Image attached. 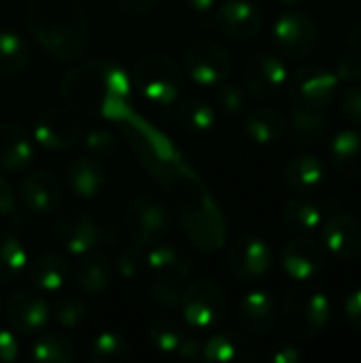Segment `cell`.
Here are the masks:
<instances>
[{"label":"cell","instance_id":"6da1fadb","mask_svg":"<svg viewBox=\"0 0 361 363\" xmlns=\"http://www.w3.org/2000/svg\"><path fill=\"white\" fill-rule=\"evenodd\" d=\"M60 91L74 113L121 117L130 102L132 79L119 64L94 57L70 68L60 83Z\"/></svg>","mask_w":361,"mask_h":363},{"label":"cell","instance_id":"7a4b0ae2","mask_svg":"<svg viewBox=\"0 0 361 363\" xmlns=\"http://www.w3.org/2000/svg\"><path fill=\"white\" fill-rule=\"evenodd\" d=\"M26 23L36 45L57 62H74L89 47V19L81 0H28Z\"/></svg>","mask_w":361,"mask_h":363},{"label":"cell","instance_id":"3957f363","mask_svg":"<svg viewBox=\"0 0 361 363\" xmlns=\"http://www.w3.org/2000/svg\"><path fill=\"white\" fill-rule=\"evenodd\" d=\"M332 319V302L317 287H296L285 296L283 323L298 340H313L323 334Z\"/></svg>","mask_w":361,"mask_h":363},{"label":"cell","instance_id":"277c9868","mask_svg":"<svg viewBox=\"0 0 361 363\" xmlns=\"http://www.w3.org/2000/svg\"><path fill=\"white\" fill-rule=\"evenodd\" d=\"M183 68L164 53H147L136 66L132 81L140 96L157 106L172 104L183 89Z\"/></svg>","mask_w":361,"mask_h":363},{"label":"cell","instance_id":"5b68a950","mask_svg":"<svg viewBox=\"0 0 361 363\" xmlns=\"http://www.w3.org/2000/svg\"><path fill=\"white\" fill-rule=\"evenodd\" d=\"M179 308L191 330L209 332L215 330L226 317V294L215 281L198 279L183 287Z\"/></svg>","mask_w":361,"mask_h":363},{"label":"cell","instance_id":"8992f818","mask_svg":"<svg viewBox=\"0 0 361 363\" xmlns=\"http://www.w3.org/2000/svg\"><path fill=\"white\" fill-rule=\"evenodd\" d=\"M123 230L132 242L151 247L170 230V213L164 202L151 194L136 196L123 213Z\"/></svg>","mask_w":361,"mask_h":363},{"label":"cell","instance_id":"52a82bcc","mask_svg":"<svg viewBox=\"0 0 361 363\" xmlns=\"http://www.w3.org/2000/svg\"><path fill=\"white\" fill-rule=\"evenodd\" d=\"M338 79L334 70L319 64H306L287 77V94L294 106L321 108L326 111L338 91Z\"/></svg>","mask_w":361,"mask_h":363},{"label":"cell","instance_id":"ba28073f","mask_svg":"<svg viewBox=\"0 0 361 363\" xmlns=\"http://www.w3.org/2000/svg\"><path fill=\"white\" fill-rule=\"evenodd\" d=\"M272 43L277 51L289 60L309 57L319 47V28L311 15L287 11L272 26Z\"/></svg>","mask_w":361,"mask_h":363},{"label":"cell","instance_id":"9c48e42d","mask_svg":"<svg viewBox=\"0 0 361 363\" xmlns=\"http://www.w3.org/2000/svg\"><path fill=\"white\" fill-rule=\"evenodd\" d=\"M183 72L202 87H217L230 77L232 57L215 40H196L183 53Z\"/></svg>","mask_w":361,"mask_h":363},{"label":"cell","instance_id":"30bf717a","mask_svg":"<svg viewBox=\"0 0 361 363\" xmlns=\"http://www.w3.org/2000/svg\"><path fill=\"white\" fill-rule=\"evenodd\" d=\"M81 134V121L72 108H45L34 119V140L47 151H68Z\"/></svg>","mask_w":361,"mask_h":363},{"label":"cell","instance_id":"8fae6325","mask_svg":"<svg viewBox=\"0 0 361 363\" xmlns=\"http://www.w3.org/2000/svg\"><path fill=\"white\" fill-rule=\"evenodd\" d=\"M4 311L9 325L23 336H38L51 323V304L45 294L36 289L15 291L6 300Z\"/></svg>","mask_w":361,"mask_h":363},{"label":"cell","instance_id":"7c38bea8","mask_svg":"<svg viewBox=\"0 0 361 363\" xmlns=\"http://www.w3.org/2000/svg\"><path fill=\"white\" fill-rule=\"evenodd\" d=\"M53 236L66 253L79 257L89 251H96L106 238V232L91 215L74 211L62 215L53 223Z\"/></svg>","mask_w":361,"mask_h":363},{"label":"cell","instance_id":"4fadbf2b","mask_svg":"<svg viewBox=\"0 0 361 363\" xmlns=\"http://www.w3.org/2000/svg\"><path fill=\"white\" fill-rule=\"evenodd\" d=\"M272 251L257 236H240L228 253V268L240 283H257L272 270Z\"/></svg>","mask_w":361,"mask_h":363},{"label":"cell","instance_id":"5bb4252c","mask_svg":"<svg viewBox=\"0 0 361 363\" xmlns=\"http://www.w3.org/2000/svg\"><path fill=\"white\" fill-rule=\"evenodd\" d=\"M287 66L274 53H257L245 64V91L255 100H272L287 85Z\"/></svg>","mask_w":361,"mask_h":363},{"label":"cell","instance_id":"9a60e30c","mask_svg":"<svg viewBox=\"0 0 361 363\" xmlns=\"http://www.w3.org/2000/svg\"><path fill=\"white\" fill-rule=\"evenodd\" d=\"M215 28L232 40H251L260 34L264 17L251 0H226L215 6Z\"/></svg>","mask_w":361,"mask_h":363},{"label":"cell","instance_id":"2e32d148","mask_svg":"<svg viewBox=\"0 0 361 363\" xmlns=\"http://www.w3.org/2000/svg\"><path fill=\"white\" fill-rule=\"evenodd\" d=\"M326 253L338 262H353L361 255V221L349 213H336L319 225Z\"/></svg>","mask_w":361,"mask_h":363},{"label":"cell","instance_id":"e0dca14e","mask_svg":"<svg viewBox=\"0 0 361 363\" xmlns=\"http://www.w3.org/2000/svg\"><path fill=\"white\" fill-rule=\"evenodd\" d=\"M323 264H326L323 245L309 236H298L289 240L281 251V266L285 274L296 283H306L315 279L321 272Z\"/></svg>","mask_w":361,"mask_h":363},{"label":"cell","instance_id":"ac0fdd59","mask_svg":"<svg viewBox=\"0 0 361 363\" xmlns=\"http://www.w3.org/2000/svg\"><path fill=\"white\" fill-rule=\"evenodd\" d=\"M19 202L34 215H51L62 204V185L47 170H34L26 174L17 189Z\"/></svg>","mask_w":361,"mask_h":363},{"label":"cell","instance_id":"d6986e66","mask_svg":"<svg viewBox=\"0 0 361 363\" xmlns=\"http://www.w3.org/2000/svg\"><path fill=\"white\" fill-rule=\"evenodd\" d=\"M34 160V143L28 132L13 121L0 123V170L21 172Z\"/></svg>","mask_w":361,"mask_h":363},{"label":"cell","instance_id":"ffe728a7","mask_svg":"<svg viewBox=\"0 0 361 363\" xmlns=\"http://www.w3.org/2000/svg\"><path fill=\"white\" fill-rule=\"evenodd\" d=\"M238 321L247 334L266 336L277 325V304L268 291H249L238 304Z\"/></svg>","mask_w":361,"mask_h":363},{"label":"cell","instance_id":"44dd1931","mask_svg":"<svg viewBox=\"0 0 361 363\" xmlns=\"http://www.w3.org/2000/svg\"><path fill=\"white\" fill-rule=\"evenodd\" d=\"M28 281L40 294H57L70 279V264L60 253H43L28 262Z\"/></svg>","mask_w":361,"mask_h":363},{"label":"cell","instance_id":"7402d4cb","mask_svg":"<svg viewBox=\"0 0 361 363\" xmlns=\"http://www.w3.org/2000/svg\"><path fill=\"white\" fill-rule=\"evenodd\" d=\"M70 277L81 294L98 296L109 289L113 281V266L104 253L89 251L85 255H79V262L70 270Z\"/></svg>","mask_w":361,"mask_h":363},{"label":"cell","instance_id":"603a6c76","mask_svg":"<svg viewBox=\"0 0 361 363\" xmlns=\"http://www.w3.org/2000/svg\"><path fill=\"white\" fill-rule=\"evenodd\" d=\"M66 185L77 198L94 200L106 187V170L96 157H77L66 168Z\"/></svg>","mask_w":361,"mask_h":363},{"label":"cell","instance_id":"cb8c5ba5","mask_svg":"<svg viewBox=\"0 0 361 363\" xmlns=\"http://www.w3.org/2000/svg\"><path fill=\"white\" fill-rule=\"evenodd\" d=\"M326 164L315 153H300L285 168V183L298 196H311L326 183Z\"/></svg>","mask_w":361,"mask_h":363},{"label":"cell","instance_id":"d4e9b609","mask_svg":"<svg viewBox=\"0 0 361 363\" xmlns=\"http://www.w3.org/2000/svg\"><path fill=\"white\" fill-rule=\"evenodd\" d=\"M147 270L155 281L183 283L191 272V257L174 245H153L147 251Z\"/></svg>","mask_w":361,"mask_h":363},{"label":"cell","instance_id":"484cf974","mask_svg":"<svg viewBox=\"0 0 361 363\" xmlns=\"http://www.w3.org/2000/svg\"><path fill=\"white\" fill-rule=\"evenodd\" d=\"M200 355L213 363H247L253 362L255 351L247 336L236 332H219L206 340Z\"/></svg>","mask_w":361,"mask_h":363},{"label":"cell","instance_id":"4316f807","mask_svg":"<svg viewBox=\"0 0 361 363\" xmlns=\"http://www.w3.org/2000/svg\"><path fill=\"white\" fill-rule=\"evenodd\" d=\"M287 119L279 111L266 106L249 111L245 119V130L249 138L262 147H272L281 143L287 134Z\"/></svg>","mask_w":361,"mask_h":363},{"label":"cell","instance_id":"83f0119b","mask_svg":"<svg viewBox=\"0 0 361 363\" xmlns=\"http://www.w3.org/2000/svg\"><path fill=\"white\" fill-rule=\"evenodd\" d=\"M334 168L347 179H361V128L343 130L330 147Z\"/></svg>","mask_w":361,"mask_h":363},{"label":"cell","instance_id":"f1b7e54d","mask_svg":"<svg viewBox=\"0 0 361 363\" xmlns=\"http://www.w3.org/2000/svg\"><path fill=\"white\" fill-rule=\"evenodd\" d=\"M285 228L296 236H309L319 230L323 223V213L317 202H313L309 196H296L285 202L281 211Z\"/></svg>","mask_w":361,"mask_h":363},{"label":"cell","instance_id":"f546056e","mask_svg":"<svg viewBox=\"0 0 361 363\" xmlns=\"http://www.w3.org/2000/svg\"><path fill=\"white\" fill-rule=\"evenodd\" d=\"M291 130L296 140L302 145H319L326 140L330 132V121L326 117V111L321 108H306V106H294L291 108Z\"/></svg>","mask_w":361,"mask_h":363},{"label":"cell","instance_id":"4dcf8cb0","mask_svg":"<svg viewBox=\"0 0 361 363\" xmlns=\"http://www.w3.org/2000/svg\"><path fill=\"white\" fill-rule=\"evenodd\" d=\"M177 121L185 132L191 134H204L209 132L215 121H217V113L213 108V104L202 98V96H189L185 98L179 106H177Z\"/></svg>","mask_w":361,"mask_h":363},{"label":"cell","instance_id":"1f68e13d","mask_svg":"<svg viewBox=\"0 0 361 363\" xmlns=\"http://www.w3.org/2000/svg\"><path fill=\"white\" fill-rule=\"evenodd\" d=\"M30 47L17 32H0V77L21 74L30 64Z\"/></svg>","mask_w":361,"mask_h":363},{"label":"cell","instance_id":"d6a6232c","mask_svg":"<svg viewBox=\"0 0 361 363\" xmlns=\"http://www.w3.org/2000/svg\"><path fill=\"white\" fill-rule=\"evenodd\" d=\"M30 355L38 363H70L74 362L77 351L74 345L64 334L40 332L30 349Z\"/></svg>","mask_w":361,"mask_h":363},{"label":"cell","instance_id":"836d02e7","mask_svg":"<svg viewBox=\"0 0 361 363\" xmlns=\"http://www.w3.org/2000/svg\"><path fill=\"white\" fill-rule=\"evenodd\" d=\"M28 266L23 242L11 232H0V283H13Z\"/></svg>","mask_w":361,"mask_h":363},{"label":"cell","instance_id":"e575fe53","mask_svg":"<svg viewBox=\"0 0 361 363\" xmlns=\"http://www.w3.org/2000/svg\"><path fill=\"white\" fill-rule=\"evenodd\" d=\"M89 355L96 363H126L132 359V347L115 332H100L89 345Z\"/></svg>","mask_w":361,"mask_h":363},{"label":"cell","instance_id":"d590c367","mask_svg":"<svg viewBox=\"0 0 361 363\" xmlns=\"http://www.w3.org/2000/svg\"><path fill=\"white\" fill-rule=\"evenodd\" d=\"M87 315H89L87 302L74 294L57 296L51 306V319L64 330H79L87 321Z\"/></svg>","mask_w":361,"mask_h":363},{"label":"cell","instance_id":"8d00e7d4","mask_svg":"<svg viewBox=\"0 0 361 363\" xmlns=\"http://www.w3.org/2000/svg\"><path fill=\"white\" fill-rule=\"evenodd\" d=\"M183 338H185L183 328L172 317H160L147 330L149 345L155 351H162V353H177Z\"/></svg>","mask_w":361,"mask_h":363},{"label":"cell","instance_id":"74e56055","mask_svg":"<svg viewBox=\"0 0 361 363\" xmlns=\"http://www.w3.org/2000/svg\"><path fill=\"white\" fill-rule=\"evenodd\" d=\"M115 268L119 272V277H123L126 281H136L147 272V251L143 245H128L119 251Z\"/></svg>","mask_w":361,"mask_h":363},{"label":"cell","instance_id":"f35d334b","mask_svg":"<svg viewBox=\"0 0 361 363\" xmlns=\"http://www.w3.org/2000/svg\"><path fill=\"white\" fill-rule=\"evenodd\" d=\"M215 104L219 111H223L226 115H238L245 104H247V96L245 89L232 83H219L215 87Z\"/></svg>","mask_w":361,"mask_h":363},{"label":"cell","instance_id":"ab89813d","mask_svg":"<svg viewBox=\"0 0 361 363\" xmlns=\"http://www.w3.org/2000/svg\"><path fill=\"white\" fill-rule=\"evenodd\" d=\"M83 147H85V151L91 157H109L115 151L117 140H115V136H113L111 130H106V128H94V130H89L83 136Z\"/></svg>","mask_w":361,"mask_h":363},{"label":"cell","instance_id":"60d3db41","mask_svg":"<svg viewBox=\"0 0 361 363\" xmlns=\"http://www.w3.org/2000/svg\"><path fill=\"white\" fill-rule=\"evenodd\" d=\"M334 74L338 79V83L345 85H355L361 81V51H347L345 55H340V60L336 62Z\"/></svg>","mask_w":361,"mask_h":363},{"label":"cell","instance_id":"b9f144b4","mask_svg":"<svg viewBox=\"0 0 361 363\" xmlns=\"http://www.w3.org/2000/svg\"><path fill=\"white\" fill-rule=\"evenodd\" d=\"M149 294L157 304H162L166 308H174L181 302L183 287H181V283H172V281H155L149 287Z\"/></svg>","mask_w":361,"mask_h":363},{"label":"cell","instance_id":"7bdbcfd3","mask_svg":"<svg viewBox=\"0 0 361 363\" xmlns=\"http://www.w3.org/2000/svg\"><path fill=\"white\" fill-rule=\"evenodd\" d=\"M340 113H343V117L349 123L361 128V85H351L343 94V98H340Z\"/></svg>","mask_w":361,"mask_h":363},{"label":"cell","instance_id":"ee69618b","mask_svg":"<svg viewBox=\"0 0 361 363\" xmlns=\"http://www.w3.org/2000/svg\"><path fill=\"white\" fill-rule=\"evenodd\" d=\"M266 359L272 363H296L302 359V353L291 342H277L266 351Z\"/></svg>","mask_w":361,"mask_h":363},{"label":"cell","instance_id":"f6af8a7d","mask_svg":"<svg viewBox=\"0 0 361 363\" xmlns=\"http://www.w3.org/2000/svg\"><path fill=\"white\" fill-rule=\"evenodd\" d=\"M345 317L361 334V287L353 289L345 300Z\"/></svg>","mask_w":361,"mask_h":363},{"label":"cell","instance_id":"bcb514c9","mask_svg":"<svg viewBox=\"0 0 361 363\" xmlns=\"http://www.w3.org/2000/svg\"><path fill=\"white\" fill-rule=\"evenodd\" d=\"M162 0H119V6L123 13L132 15V17H145L151 15Z\"/></svg>","mask_w":361,"mask_h":363},{"label":"cell","instance_id":"7dc6e473","mask_svg":"<svg viewBox=\"0 0 361 363\" xmlns=\"http://www.w3.org/2000/svg\"><path fill=\"white\" fill-rule=\"evenodd\" d=\"M19 355V342L17 338L9 332L0 328V363H11L17 359Z\"/></svg>","mask_w":361,"mask_h":363},{"label":"cell","instance_id":"c3c4849f","mask_svg":"<svg viewBox=\"0 0 361 363\" xmlns=\"http://www.w3.org/2000/svg\"><path fill=\"white\" fill-rule=\"evenodd\" d=\"M15 204H17L15 189L11 187V183L6 179L0 177V219L9 217L15 211Z\"/></svg>","mask_w":361,"mask_h":363},{"label":"cell","instance_id":"681fc988","mask_svg":"<svg viewBox=\"0 0 361 363\" xmlns=\"http://www.w3.org/2000/svg\"><path fill=\"white\" fill-rule=\"evenodd\" d=\"M200 353H202V347H200L196 340H191V338H183V342H181V347H179V351H177V355H181V357H191V359H196Z\"/></svg>","mask_w":361,"mask_h":363},{"label":"cell","instance_id":"f907efd6","mask_svg":"<svg viewBox=\"0 0 361 363\" xmlns=\"http://www.w3.org/2000/svg\"><path fill=\"white\" fill-rule=\"evenodd\" d=\"M347 47L353 51H361V21H355L349 30H347Z\"/></svg>","mask_w":361,"mask_h":363},{"label":"cell","instance_id":"816d5d0a","mask_svg":"<svg viewBox=\"0 0 361 363\" xmlns=\"http://www.w3.org/2000/svg\"><path fill=\"white\" fill-rule=\"evenodd\" d=\"M185 2H187V6H189L191 11H196V13H211V11L217 6L219 0H185Z\"/></svg>","mask_w":361,"mask_h":363},{"label":"cell","instance_id":"f5cc1de1","mask_svg":"<svg viewBox=\"0 0 361 363\" xmlns=\"http://www.w3.org/2000/svg\"><path fill=\"white\" fill-rule=\"evenodd\" d=\"M279 2H283V4H287V6H296V4H300L302 0H279Z\"/></svg>","mask_w":361,"mask_h":363},{"label":"cell","instance_id":"db71d44e","mask_svg":"<svg viewBox=\"0 0 361 363\" xmlns=\"http://www.w3.org/2000/svg\"><path fill=\"white\" fill-rule=\"evenodd\" d=\"M0 306H2V298H0Z\"/></svg>","mask_w":361,"mask_h":363}]
</instances>
